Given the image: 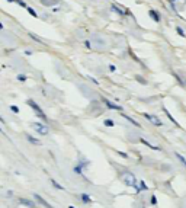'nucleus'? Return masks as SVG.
Returning <instances> with one entry per match:
<instances>
[{
    "mask_svg": "<svg viewBox=\"0 0 186 208\" xmlns=\"http://www.w3.org/2000/svg\"><path fill=\"white\" fill-rule=\"evenodd\" d=\"M16 3H17L19 6H22V7H28V5L25 3V2H23V0H16Z\"/></svg>",
    "mask_w": 186,
    "mask_h": 208,
    "instance_id": "24",
    "label": "nucleus"
},
{
    "mask_svg": "<svg viewBox=\"0 0 186 208\" xmlns=\"http://www.w3.org/2000/svg\"><path fill=\"white\" fill-rule=\"evenodd\" d=\"M103 124H105L106 127H110V128H112V127H115V122H114L112 120H105Z\"/></svg>",
    "mask_w": 186,
    "mask_h": 208,
    "instance_id": "17",
    "label": "nucleus"
},
{
    "mask_svg": "<svg viewBox=\"0 0 186 208\" xmlns=\"http://www.w3.org/2000/svg\"><path fill=\"white\" fill-rule=\"evenodd\" d=\"M10 111L13 114H19V108H17L16 105H10Z\"/></svg>",
    "mask_w": 186,
    "mask_h": 208,
    "instance_id": "19",
    "label": "nucleus"
},
{
    "mask_svg": "<svg viewBox=\"0 0 186 208\" xmlns=\"http://www.w3.org/2000/svg\"><path fill=\"white\" fill-rule=\"evenodd\" d=\"M80 201H82V202H84V204H92V197H90V195H87V194H84V192H83L82 195H80Z\"/></svg>",
    "mask_w": 186,
    "mask_h": 208,
    "instance_id": "8",
    "label": "nucleus"
},
{
    "mask_svg": "<svg viewBox=\"0 0 186 208\" xmlns=\"http://www.w3.org/2000/svg\"><path fill=\"white\" fill-rule=\"evenodd\" d=\"M122 181H124L125 185L131 186V188H135V191H137V188H138L137 178H135V175H134L132 172H124V173H122Z\"/></svg>",
    "mask_w": 186,
    "mask_h": 208,
    "instance_id": "1",
    "label": "nucleus"
},
{
    "mask_svg": "<svg viewBox=\"0 0 186 208\" xmlns=\"http://www.w3.org/2000/svg\"><path fill=\"white\" fill-rule=\"evenodd\" d=\"M150 204H151V205H157V197H156V195H151V197H150Z\"/></svg>",
    "mask_w": 186,
    "mask_h": 208,
    "instance_id": "18",
    "label": "nucleus"
},
{
    "mask_svg": "<svg viewBox=\"0 0 186 208\" xmlns=\"http://www.w3.org/2000/svg\"><path fill=\"white\" fill-rule=\"evenodd\" d=\"M19 204H22L28 208H37V204L31 201V199H28V198H19Z\"/></svg>",
    "mask_w": 186,
    "mask_h": 208,
    "instance_id": "7",
    "label": "nucleus"
},
{
    "mask_svg": "<svg viewBox=\"0 0 186 208\" xmlns=\"http://www.w3.org/2000/svg\"><path fill=\"white\" fill-rule=\"evenodd\" d=\"M124 118H125L126 121H130V122H131V124H134V125H135V127H140V124H138L137 121H134V120H132L131 116H128V115H124Z\"/></svg>",
    "mask_w": 186,
    "mask_h": 208,
    "instance_id": "16",
    "label": "nucleus"
},
{
    "mask_svg": "<svg viewBox=\"0 0 186 208\" xmlns=\"http://www.w3.org/2000/svg\"><path fill=\"white\" fill-rule=\"evenodd\" d=\"M102 100H103V104L109 108V109H112V111H122V106H119V105H116V104H114V102H110L109 99H106V98H102Z\"/></svg>",
    "mask_w": 186,
    "mask_h": 208,
    "instance_id": "5",
    "label": "nucleus"
},
{
    "mask_svg": "<svg viewBox=\"0 0 186 208\" xmlns=\"http://www.w3.org/2000/svg\"><path fill=\"white\" fill-rule=\"evenodd\" d=\"M26 138H28V141L31 143V144H35V146H41V141H39L38 138L32 137V135H29V134L26 135Z\"/></svg>",
    "mask_w": 186,
    "mask_h": 208,
    "instance_id": "10",
    "label": "nucleus"
},
{
    "mask_svg": "<svg viewBox=\"0 0 186 208\" xmlns=\"http://www.w3.org/2000/svg\"><path fill=\"white\" fill-rule=\"evenodd\" d=\"M9 2H12V3H13V2H16V0H9Z\"/></svg>",
    "mask_w": 186,
    "mask_h": 208,
    "instance_id": "29",
    "label": "nucleus"
},
{
    "mask_svg": "<svg viewBox=\"0 0 186 208\" xmlns=\"http://www.w3.org/2000/svg\"><path fill=\"white\" fill-rule=\"evenodd\" d=\"M68 208H76V207H73V205H70V207H68Z\"/></svg>",
    "mask_w": 186,
    "mask_h": 208,
    "instance_id": "30",
    "label": "nucleus"
},
{
    "mask_svg": "<svg viewBox=\"0 0 186 208\" xmlns=\"http://www.w3.org/2000/svg\"><path fill=\"white\" fill-rule=\"evenodd\" d=\"M7 197H13V192H12V191H7Z\"/></svg>",
    "mask_w": 186,
    "mask_h": 208,
    "instance_id": "27",
    "label": "nucleus"
},
{
    "mask_svg": "<svg viewBox=\"0 0 186 208\" xmlns=\"http://www.w3.org/2000/svg\"><path fill=\"white\" fill-rule=\"evenodd\" d=\"M141 191H148V186L145 185V182L144 181H140V183H138V188L135 192H141Z\"/></svg>",
    "mask_w": 186,
    "mask_h": 208,
    "instance_id": "12",
    "label": "nucleus"
},
{
    "mask_svg": "<svg viewBox=\"0 0 186 208\" xmlns=\"http://www.w3.org/2000/svg\"><path fill=\"white\" fill-rule=\"evenodd\" d=\"M144 118L148 121V122H151L153 125H156V127H161L163 125V121L160 120L159 116H156V115H150V114H144Z\"/></svg>",
    "mask_w": 186,
    "mask_h": 208,
    "instance_id": "3",
    "label": "nucleus"
},
{
    "mask_svg": "<svg viewBox=\"0 0 186 208\" xmlns=\"http://www.w3.org/2000/svg\"><path fill=\"white\" fill-rule=\"evenodd\" d=\"M26 9H28V12H29V15H31V16H33V18L38 16V15H37V12L33 10V9H31V7H26Z\"/></svg>",
    "mask_w": 186,
    "mask_h": 208,
    "instance_id": "21",
    "label": "nucleus"
},
{
    "mask_svg": "<svg viewBox=\"0 0 186 208\" xmlns=\"http://www.w3.org/2000/svg\"><path fill=\"white\" fill-rule=\"evenodd\" d=\"M84 45H86L87 48H90V42H89V41H86V42H84Z\"/></svg>",
    "mask_w": 186,
    "mask_h": 208,
    "instance_id": "28",
    "label": "nucleus"
},
{
    "mask_svg": "<svg viewBox=\"0 0 186 208\" xmlns=\"http://www.w3.org/2000/svg\"><path fill=\"white\" fill-rule=\"evenodd\" d=\"M28 105H29V106H31V108H32V109L35 111L37 114H38V116H39V118H41L42 121H44V122H47V121H48V120H47V116H45V114H44V111L39 108L37 102H33V100H28Z\"/></svg>",
    "mask_w": 186,
    "mask_h": 208,
    "instance_id": "2",
    "label": "nucleus"
},
{
    "mask_svg": "<svg viewBox=\"0 0 186 208\" xmlns=\"http://www.w3.org/2000/svg\"><path fill=\"white\" fill-rule=\"evenodd\" d=\"M17 80H19V82H25V80H26V76H25V74H17Z\"/></svg>",
    "mask_w": 186,
    "mask_h": 208,
    "instance_id": "23",
    "label": "nucleus"
},
{
    "mask_svg": "<svg viewBox=\"0 0 186 208\" xmlns=\"http://www.w3.org/2000/svg\"><path fill=\"white\" fill-rule=\"evenodd\" d=\"M140 143H142L144 146H147V147H150V148H151V150H157V151H159V150H160V147H157V146H153L151 143H148L147 140H144V138H140Z\"/></svg>",
    "mask_w": 186,
    "mask_h": 208,
    "instance_id": "9",
    "label": "nucleus"
},
{
    "mask_svg": "<svg viewBox=\"0 0 186 208\" xmlns=\"http://www.w3.org/2000/svg\"><path fill=\"white\" fill-rule=\"evenodd\" d=\"M39 2H41L44 6H54V5H57V3H58L57 0H39Z\"/></svg>",
    "mask_w": 186,
    "mask_h": 208,
    "instance_id": "13",
    "label": "nucleus"
},
{
    "mask_svg": "<svg viewBox=\"0 0 186 208\" xmlns=\"http://www.w3.org/2000/svg\"><path fill=\"white\" fill-rule=\"evenodd\" d=\"M32 127L35 128V131L39 132L41 135H47V134H48V127L44 125V124H41V122H33Z\"/></svg>",
    "mask_w": 186,
    "mask_h": 208,
    "instance_id": "4",
    "label": "nucleus"
},
{
    "mask_svg": "<svg viewBox=\"0 0 186 208\" xmlns=\"http://www.w3.org/2000/svg\"><path fill=\"white\" fill-rule=\"evenodd\" d=\"M116 154H119L121 157H124V159H128V154L124 153V151H116Z\"/></svg>",
    "mask_w": 186,
    "mask_h": 208,
    "instance_id": "25",
    "label": "nucleus"
},
{
    "mask_svg": "<svg viewBox=\"0 0 186 208\" xmlns=\"http://www.w3.org/2000/svg\"><path fill=\"white\" fill-rule=\"evenodd\" d=\"M176 157H177V159H179V162H180V163L186 167V160H185V157H183L182 154H179V153H176Z\"/></svg>",
    "mask_w": 186,
    "mask_h": 208,
    "instance_id": "15",
    "label": "nucleus"
},
{
    "mask_svg": "<svg viewBox=\"0 0 186 208\" xmlns=\"http://www.w3.org/2000/svg\"><path fill=\"white\" fill-rule=\"evenodd\" d=\"M109 70H110V71H115V70H116L115 66H112V64H110V66H109Z\"/></svg>",
    "mask_w": 186,
    "mask_h": 208,
    "instance_id": "26",
    "label": "nucleus"
},
{
    "mask_svg": "<svg viewBox=\"0 0 186 208\" xmlns=\"http://www.w3.org/2000/svg\"><path fill=\"white\" fill-rule=\"evenodd\" d=\"M164 112H166V115L169 116V120H170V121H172V122H175L176 125H177V122H176V121H175V118H173V116L170 115V112H169V111H167V109H164Z\"/></svg>",
    "mask_w": 186,
    "mask_h": 208,
    "instance_id": "20",
    "label": "nucleus"
},
{
    "mask_svg": "<svg viewBox=\"0 0 186 208\" xmlns=\"http://www.w3.org/2000/svg\"><path fill=\"white\" fill-rule=\"evenodd\" d=\"M150 18H153L154 21H156V22H159V21H160L159 13H157V12H156V10H150Z\"/></svg>",
    "mask_w": 186,
    "mask_h": 208,
    "instance_id": "14",
    "label": "nucleus"
},
{
    "mask_svg": "<svg viewBox=\"0 0 186 208\" xmlns=\"http://www.w3.org/2000/svg\"><path fill=\"white\" fill-rule=\"evenodd\" d=\"M176 31L179 32V35H180V37H183V38H185V37H186V33L183 32V29H182V28H179V26H177V28H176Z\"/></svg>",
    "mask_w": 186,
    "mask_h": 208,
    "instance_id": "22",
    "label": "nucleus"
},
{
    "mask_svg": "<svg viewBox=\"0 0 186 208\" xmlns=\"http://www.w3.org/2000/svg\"><path fill=\"white\" fill-rule=\"evenodd\" d=\"M49 181H51V185L54 186L55 189H60V191H64V189H66V188H64V186H63V185H60V183H58V182L55 181V179H52V178H51V179H49Z\"/></svg>",
    "mask_w": 186,
    "mask_h": 208,
    "instance_id": "11",
    "label": "nucleus"
},
{
    "mask_svg": "<svg viewBox=\"0 0 186 208\" xmlns=\"http://www.w3.org/2000/svg\"><path fill=\"white\" fill-rule=\"evenodd\" d=\"M33 199H35L37 202H39V204H41L42 207H45V208H54V207H52V205H49V204L47 202V201H45V199H44V198H42V197H41L39 194H33Z\"/></svg>",
    "mask_w": 186,
    "mask_h": 208,
    "instance_id": "6",
    "label": "nucleus"
}]
</instances>
